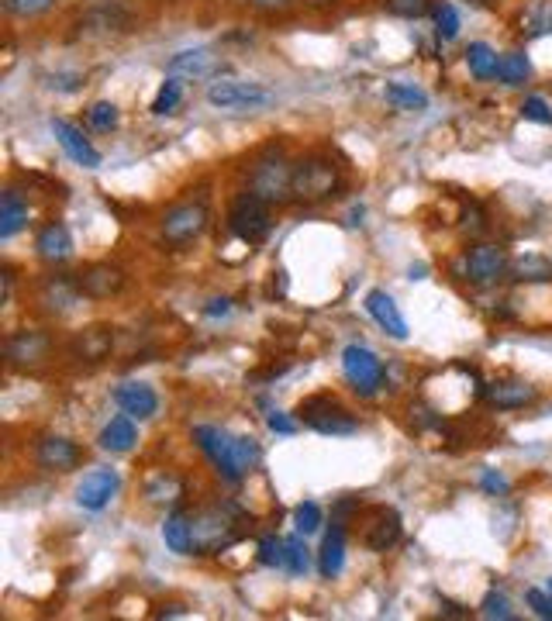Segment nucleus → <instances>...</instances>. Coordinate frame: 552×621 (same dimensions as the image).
Masks as SVG:
<instances>
[{"label": "nucleus", "mask_w": 552, "mask_h": 621, "mask_svg": "<svg viewBox=\"0 0 552 621\" xmlns=\"http://www.w3.org/2000/svg\"><path fill=\"white\" fill-rule=\"evenodd\" d=\"M194 556H214L242 539V511L235 504H211L194 511Z\"/></svg>", "instance_id": "1"}, {"label": "nucleus", "mask_w": 552, "mask_h": 621, "mask_svg": "<svg viewBox=\"0 0 552 621\" xmlns=\"http://www.w3.org/2000/svg\"><path fill=\"white\" fill-rule=\"evenodd\" d=\"M342 190V166L325 152H311V156L294 163V204H321L332 201Z\"/></svg>", "instance_id": "2"}, {"label": "nucleus", "mask_w": 552, "mask_h": 621, "mask_svg": "<svg viewBox=\"0 0 552 621\" xmlns=\"http://www.w3.org/2000/svg\"><path fill=\"white\" fill-rule=\"evenodd\" d=\"M245 183H249L245 190H252L256 197H263L270 207L294 204V163H290L280 149L263 152V156L249 166Z\"/></svg>", "instance_id": "3"}, {"label": "nucleus", "mask_w": 552, "mask_h": 621, "mask_svg": "<svg viewBox=\"0 0 552 621\" xmlns=\"http://www.w3.org/2000/svg\"><path fill=\"white\" fill-rule=\"evenodd\" d=\"M297 418H301L304 425L311 428V432L332 435V439H342V435H356L359 432L356 414H349L339 401H335V397H328V394H318V397H308V401H301V408H297Z\"/></svg>", "instance_id": "4"}, {"label": "nucleus", "mask_w": 552, "mask_h": 621, "mask_svg": "<svg viewBox=\"0 0 552 621\" xmlns=\"http://www.w3.org/2000/svg\"><path fill=\"white\" fill-rule=\"evenodd\" d=\"M228 228H232L235 239H242L245 245H259L270 239L273 232V218H270V204L263 197H256L252 190L235 197L232 211H228Z\"/></svg>", "instance_id": "5"}, {"label": "nucleus", "mask_w": 552, "mask_h": 621, "mask_svg": "<svg viewBox=\"0 0 552 621\" xmlns=\"http://www.w3.org/2000/svg\"><path fill=\"white\" fill-rule=\"evenodd\" d=\"M342 373L359 397H377L380 387L387 383V366H383V359L373 349H366V345H345Z\"/></svg>", "instance_id": "6"}, {"label": "nucleus", "mask_w": 552, "mask_h": 621, "mask_svg": "<svg viewBox=\"0 0 552 621\" xmlns=\"http://www.w3.org/2000/svg\"><path fill=\"white\" fill-rule=\"evenodd\" d=\"M207 221H211V211H207L204 201H183L170 207L159 221V232H163V242L173 245V249H183V245L197 242L207 232Z\"/></svg>", "instance_id": "7"}, {"label": "nucleus", "mask_w": 552, "mask_h": 621, "mask_svg": "<svg viewBox=\"0 0 552 621\" xmlns=\"http://www.w3.org/2000/svg\"><path fill=\"white\" fill-rule=\"evenodd\" d=\"M511 270V252L497 242H480L473 249H466L463 263H459V273L463 280L477 283V287H490V283L504 280Z\"/></svg>", "instance_id": "8"}, {"label": "nucleus", "mask_w": 552, "mask_h": 621, "mask_svg": "<svg viewBox=\"0 0 552 621\" xmlns=\"http://www.w3.org/2000/svg\"><path fill=\"white\" fill-rule=\"evenodd\" d=\"M194 442L201 446V452L207 459H211L214 473H218L225 483H242V470L235 466V435L225 432V428L218 425H197L194 428Z\"/></svg>", "instance_id": "9"}, {"label": "nucleus", "mask_w": 552, "mask_h": 621, "mask_svg": "<svg viewBox=\"0 0 552 621\" xmlns=\"http://www.w3.org/2000/svg\"><path fill=\"white\" fill-rule=\"evenodd\" d=\"M52 349H56V342H52V335L42 332V328H21V332H11L4 339V359L14 370L45 366L52 359Z\"/></svg>", "instance_id": "10"}, {"label": "nucleus", "mask_w": 552, "mask_h": 621, "mask_svg": "<svg viewBox=\"0 0 552 621\" xmlns=\"http://www.w3.org/2000/svg\"><path fill=\"white\" fill-rule=\"evenodd\" d=\"M207 104L211 107H221V111H232V107H266L273 104V94L266 87H259V83H249V80H214L207 83Z\"/></svg>", "instance_id": "11"}, {"label": "nucleus", "mask_w": 552, "mask_h": 621, "mask_svg": "<svg viewBox=\"0 0 552 621\" xmlns=\"http://www.w3.org/2000/svg\"><path fill=\"white\" fill-rule=\"evenodd\" d=\"M83 301H87V294L80 287V276L56 273V276H45L42 287H38V304L49 314H73Z\"/></svg>", "instance_id": "12"}, {"label": "nucleus", "mask_w": 552, "mask_h": 621, "mask_svg": "<svg viewBox=\"0 0 552 621\" xmlns=\"http://www.w3.org/2000/svg\"><path fill=\"white\" fill-rule=\"evenodd\" d=\"M118 490H121L118 473L107 470V466H97V470H90L87 477L76 483V504L83 511H90V515H97V511H104L118 497Z\"/></svg>", "instance_id": "13"}, {"label": "nucleus", "mask_w": 552, "mask_h": 621, "mask_svg": "<svg viewBox=\"0 0 552 621\" xmlns=\"http://www.w3.org/2000/svg\"><path fill=\"white\" fill-rule=\"evenodd\" d=\"M225 69L221 56L207 45H197V49H183L166 63V73L176 76V80H214V76Z\"/></svg>", "instance_id": "14"}, {"label": "nucleus", "mask_w": 552, "mask_h": 621, "mask_svg": "<svg viewBox=\"0 0 552 621\" xmlns=\"http://www.w3.org/2000/svg\"><path fill=\"white\" fill-rule=\"evenodd\" d=\"M83 463V452L66 435H45L35 442V466L45 473H69Z\"/></svg>", "instance_id": "15"}, {"label": "nucleus", "mask_w": 552, "mask_h": 621, "mask_svg": "<svg viewBox=\"0 0 552 621\" xmlns=\"http://www.w3.org/2000/svg\"><path fill=\"white\" fill-rule=\"evenodd\" d=\"M52 135H56V142L63 145V152L76 166H83V170H97V166H101V152L90 145V138L83 135L73 121L52 118Z\"/></svg>", "instance_id": "16"}, {"label": "nucleus", "mask_w": 552, "mask_h": 621, "mask_svg": "<svg viewBox=\"0 0 552 621\" xmlns=\"http://www.w3.org/2000/svg\"><path fill=\"white\" fill-rule=\"evenodd\" d=\"M401 542V515L394 508H373L363 525V546L370 552H387Z\"/></svg>", "instance_id": "17"}, {"label": "nucleus", "mask_w": 552, "mask_h": 621, "mask_svg": "<svg viewBox=\"0 0 552 621\" xmlns=\"http://www.w3.org/2000/svg\"><path fill=\"white\" fill-rule=\"evenodd\" d=\"M483 401L490 404L494 411H521L528 404L539 401V390L525 380H497L483 387Z\"/></svg>", "instance_id": "18"}, {"label": "nucleus", "mask_w": 552, "mask_h": 621, "mask_svg": "<svg viewBox=\"0 0 552 621\" xmlns=\"http://www.w3.org/2000/svg\"><path fill=\"white\" fill-rule=\"evenodd\" d=\"M76 276H80V287L87 294V301H107V297L125 290V270L114 263H94Z\"/></svg>", "instance_id": "19"}, {"label": "nucleus", "mask_w": 552, "mask_h": 621, "mask_svg": "<svg viewBox=\"0 0 552 621\" xmlns=\"http://www.w3.org/2000/svg\"><path fill=\"white\" fill-rule=\"evenodd\" d=\"M114 352V328L107 325H90L83 332L73 335L69 342V356L80 359V363H101Z\"/></svg>", "instance_id": "20"}, {"label": "nucleus", "mask_w": 552, "mask_h": 621, "mask_svg": "<svg viewBox=\"0 0 552 621\" xmlns=\"http://www.w3.org/2000/svg\"><path fill=\"white\" fill-rule=\"evenodd\" d=\"M114 404L125 414H132L135 421H149V418H156V411H159V394L149 383L128 380L114 390Z\"/></svg>", "instance_id": "21"}, {"label": "nucleus", "mask_w": 552, "mask_h": 621, "mask_svg": "<svg viewBox=\"0 0 552 621\" xmlns=\"http://www.w3.org/2000/svg\"><path fill=\"white\" fill-rule=\"evenodd\" d=\"M35 256L49 266H63L66 259H73V235H69L63 221H49L35 235Z\"/></svg>", "instance_id": "22"}, {"label": "nucleus", "mask_w": 552, "mask_h": 621, "mask_svg": "<svg viewBox=\"0 0 552 621\" xmlns=\"http://www.w3.org/2000/svg\"><path fill=\"white\" fill-rule=\"evenodd\" d=\"M366 311H370V318L377 321L390 339H397V342L408 339V321H404L401 308H397V301L387 290H370V294H366Z\"/></svg>", "instance_id": "23"}, {"label": "nucleus", "mask_w": 552, "mask_h": 621, "mask_svg": "<svg viewBox=\"0 0 552 621\" xmlns=\"http://www.w3.org/2000/svg\"><path fill=\"white\" fill-rule=\"evenodd\" d=\"M163 542L176 556H194V518L190 511L173 508L163 521Z\"/></svg>", "instance_id": "24"}, {"label": "nucleus", "mask_w": 552, "mask_h": 621, "mask_svg": "<svg viewBox=\"0 0 552 621\" xmlns=\"http://www.w3.org/2000/svg\"><path fill=\"white\" fill-rule=\"evenodd\" d=\"M97 442H101V449H104V452H132V449H135V442H138L135 418H132V414H118V418H111V421H107V425L101 428Z\"/></svg>", "instance_id": "25"}, {"label": "nucleus", "mask_w": 552, "mask_h": 621, "mask_svg": "<svg viewBox=\"0 0 552 621\" xmlns=\"http://www.w3.org/2000/svg\"><path fill=\"white\" fill-rule=\"evenodd\" d=\"M28 225V201L14 187L0 194V239H14Z\"/></svg>", "instance_id": "26"}, {"label": "nucleus", "mask_w": 552, "mask_h": 621, "mask_svg": "<svg viewBox=\"0 0 552 621\" xmlns=\"http://www.w3.org/2000/svg\"><path fill=\"white\" fill-rule=\"evenodd\" d=\"M345 566V528L335 525L332 532L325 535V542H321V552H318V573L325 580L339 577Z\"/></svg>", "instance_id": "27"}, {"label": "nucleus", "mask_w": 552, "mask_h": 621, "mask_svg": "<svg viewBox=\"0 0 552 621\" xmlns=\"http://www.w3.org/2000/svg\"><path fill=\"white\" fill-rule=\"evenodd\" d=\"M183 494H187V487H183V480L170 470H159L145 480V497H149L152 504H170V508H176V504L183 501Z\"/></svg>", "instance_id": "28"}, {"label": "nucleus", "mask_w": 552, "mask_h": 621, "mask_svg": "<svg viewBox=\"0 0 552 621\" xmlns=\"http://www.w3.org/2000/svg\"><path fill=\"white\" fill-rule=\"evenodd\" d=\"M508 276L515 283H549L552 280V259L539 256V252H528V256H521L511 263Z\"/></svg>", "instance_id": "29"}, {"label": "nucleus", "mask_w": 552, "mask_h": 621, "mask_svg": "<svg viewBox=\"0 0 552 621\" xmlns=\"http://www.w3.org/2000/svg\"><path fill=\"white\" fill-rule=\"evenodd\" d=\"M466 66H470V73L477 76V80H494L501 59H497V52L490 49L487 42H470V49H466Z\"/></svg>", "instance_id": "30"}, {"label": "nucleus", "mask_w": 552, "mask_h": 621, "mask_svg": "<svg viewBox=\"0 0 552 621\" xmlns=\"http://www.w3.org/2000/svg\"><path fill=\"white\" fill-rule=\"evenodd\" d=\"M383 94H387V101L394 107H401V111H425L428 107V94L414 87V83H387Z\"/></svg>", "instance_id": "31"}, {"label": "nucleus", "mask_w": 552, "mask_h": 621, "mask_svg": "<svg viewBox=\"0 0 552 621\" xmlns=\"http://www.w3.org/2000/svg\"><path fill=\"white\" fill-rule=\"evenodd\" d=\"M528 76H532V63H528L525 52H508V56H501V66H497V80L501 83L521 87Z\"/></svg>", "instance_id": "32"}, {"label": "nucleus", "mask_w": 552, "mask_h": 621, "mask_svg": "<svg viewBox=\"0 0 552 621\" xmlns=\"http://www.w3.org/2000/svg\"><path fill=\"white\" fill-rule=\"evenodd\" d=\"M521 25H525V35L532 38L552 35V0H535L525 11V18H521Z\"/></svg>", "instance_id": "33"}, {"label": "nucleus", "mask_w": 552, "mask_h": 621, "mask_svg": "<svg viewBox=\"0 0 552 621\" xmlns=\"http://www.w3.org/2000/svg\"><path fill=\"white\" fill-rule=\"evenodd\" d=\"M263 463V449L252 435H235V466L242 470V477H249L256 466Z\"/></svg>", "instance_id": "34"}, {"label": "nucleus", "mask_w": 552, "mask_h": 621, "mask_svg": "<svg viewBox=\"0 0 552 621\" xmlns=\"http://www.w3.org/2000/svg\"><path fill=\"white\" fill-rule=\"evenodd\" d=\"M256 559L263 566H270V570L287 566V539H280V535H263V539H259V549H256Z\"/></svg>", "instance_id": "35"}, {"label": "nucleus", "mask_w": 552, "mask_h": 621, "mask_svg": "<svg viewBox=\"0 0 552 621\" xmlns=\"http://www.w3.org/2000/svg\"><path fill=\"white\" fill-rule=\"evenodd\" d=\"M118 121H121V114L111 101H97L87 107V125L94 128V132H114Z\"/></svg>", "instance_id": "36"}, {"label": "nucleus", "mask_w": 552, "mask_h": 621, "mask_svg": "<svg viewBox=\"0 0 552 621\" xmlns=\"http://www.w3.org/2000/svg\"><path fill=\"white\" fill-rule=\"evenodd\" d=\"M283 570L294 573V577H304V573L311 570V549H308V542H304L301 535L287 539V566H283Z\"/></svg>", "instance_id": "37"}, {"label": "nucleus", "mask_w": 552, "mask_h": 621, "mask_svg": "<svg viewBox=\"0 0 552 621\" xmlns=\"http://www.w3.org/2000/svg\"><path fill=\"white\" fill-rule=\"evenodd\" d=\"M180 101H183V83L176 80V76H170V80L159 87L156 101H152V114H159V118H163V114H173L176 107H180Z\"/></svg>", "instance_id": "38"}, {"label": "nucleus", "mask_w": 552, "mask_h": 621, "mask_svg": "<svg viewBox=\"0 0 552 621\" xmlns=\"http://www.w3.org/2000/svg\"><path fill=\"white\" fill-rule=\"evenodd\" d=\"M0 4H4V11L11 14V18H42V14H49L59 0H0Z\"/></svg>", "instance_id": "39"}, {"label": "nucleus", "mask_w": 552, "mask_h": 621, "mask_svg": "<svg viewBox=\"0 0 552 621\" xmlns=\"http://www.w3.org/2000/svg\"><path fill=\"white\" fill-rule=\"evenodd\" d=\"M321 521H325V511H321V504L314 501H301L294 508V525L301 535H314L321 528Z\"/></svg>", "instance_id": "40"}, {"label": "nucleus", "mask_w": 552, "mask_h": 621, "mask_svg": "<svg viewBox=\"0 0 552 621\" xmlns=\"http://www.w3.org/2000/svg\"><path fill=\"white\" fill-rule=\"evenodd\" d=\"M480 615L490 618V621H511V618H515V608H511V601L504 594L490 590V594L480 601Z\"/></svg>", "instance_id": "41"}, {"label": "nucleus", "mask_w": 552, "mask_h": 621, "mask_svg": "<svg viewBox=\"0 0 552 621\" xmlns=\"http://www.w3.org/2000/svg\"><path fill=\"white\" fill-rule=\"evenodd\" d=\"M435 32H439L442 42H452V38L459 35V14H456V7L452 4H439L435 7Z\"/></svg>", "instance_id": "42"}, {"label": "nucleus", "mask_w": 552, "mask_h": 621, "mask_svg": "<svg viewBox=\"0 0 552 621\" xmlns=\"http://www.w3.org/2000/svg\"><path fill=\"white\" fill-rule=\"evenodd\" d=\"M387 11L394 14V18L418 21V18H425V14L432 11V0H387Z\"/></svg>", "instance_id": "43"}, {"label": "nucleus", "mask_w": 552, "mask_h": 621, "mask_svg": "<svg viewBox=\"0 0 552 621\" xmlns=\"http://www.w3.org/2000/svg\"><path fill=\"white\" fill-rule=\"evenodd\" d=\"M521 118L525 121H535V125H552V107L546 104V97H525V104H521Z\"/></svg>", "instance_id": "44"}, {"label": "nucleus", "mask_w": 552, "mask_h": 621, "mask_svg": "<svg viewBox=\"0 0 552 621\" xmlns=\"http://www.w3.org/2000/svg\"><path fill=\"white\" fill-rule=\"evenodd\" d=\"M525 604H528V608H532L539 618L552 621V594H549V590H539V587L525 590Z\"/></svg>", "instance_id": "45"}, {"label": "nucleus", "mask_w": 552, "mask_h": 621, "mask_svg": "<svg viewBox=\"0 0 552 621\" xmlns=\"http://www.w3.org/2000/svg\"><path fill=\"white\" fill-rule=\"evenodd\" d=\"M480 487L487 490V494H494V497H508V490H511V483L501 477L497 470H483V477H480Z\"/></svg>", "instance_id": "46"}, {"label": "nucleus", "mask_w": 552, "mask_h": 621, "mask_svg": "<svg viewBox=\"0 0 552 621\" xmlns=\"http://www.w3.org/2000/svg\"><path fill=\"white\" fill-rule=\"evenodd\" d=\"M463 228H466V232H470V235H480L483 228H487V214H483V207H480V204H470V207H466V211H463Z\"/></svg>", "instance_id": "47"}, {"label": "nucleus", "mask_w": 552, "mask_h": 621, "mask_svg": "<svg viewBox=\"0 0 552 621\" xmlns=\"http://www.w3.org/2000/svg\"><path fill=\"white\" fill-rule=\"evenodd\" d=\"M245 4L259 14H280V11H290L294 4H301V0H245Z\"/></svg>", "instance_id": "48"}, {"label": "nucleus", "mask_w": 552, "mask_h": 621, "mask_svg": "<svg viewBox=\"0 0 552 621\" xmlns=\"http://www.w3.org/2000/svg\"><path fill=\"white\" fill-rule=\"evenodd\" d=\"M266 425H270V432H276V435H294L297 432V421H290L283 411L266 414Z\"/></svg>", "instance_id": "49"}, {"label": "nucleus", "mask_w": 552, "mask_h": 621, "mask_svg": "<svg viewBox=\"0 0 552 621\" xmlns=\"http://www.w3.org/2000/svg\"><path fill=\"white\" fill-rule=\"evenodd\" d=\"M228 311H232V301H228V297H221V301H211V304H207V308H204L207 318H218V314H221V318H225Z\"/></svg>", "instance_id": "50"}, {"label": "nucleus", "mask_w": 552, "mask_h": 621, "mask_svg": "<svg viewBox=\"0 0 552 621\" xmlns=\"http://www.w3.org/2000/svg\"><path fill=\"white\" fill-rule=\"evenodd\" d=\"M442 615H449V618H470V611H459V604L442 601Z\"/></svg>", "instance_id": "51"}, {"label": "nucleus", "mask_w": 552, "mask_h": 621, "mask_svg": "<svg viewBox=\"0 0 552 621\" xmlns=\"http://www.w3.org/2000/svg\"><path fill=\"white\" fill-rule=\"evenodd\" d=\"M473 4H494V0H473Z\"/></svg>", "instance_id": "52"}, {"label": "nucleus", "mask_w": 552, "mask_h": 621, "mask_svg": "<svg viewBox=\"0 0 552 621\" xmlns=\"http://www.w3.org/2000/svg\"><path fill=\"white\" fill-rule=\"evenodd\" d=\"M546 590H549V594H552V577H549V584H546Z\"/></svg>", "instance_id": "53"}]
</instances>
